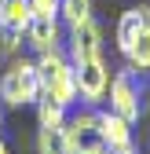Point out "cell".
<instances>
[{
    "instance_id": "obj_7",
    "label": "cell",
    "mask_w": 150,
    "mask_h": 154,
    "mask_svg": "<svg viewBox=\"0 0 150 154\" xmlns=\"http://www.w3.org/2000/svg\"><path fill=\"white\" fill-rule=\"evenodd\" d=\"M26 44L37 55L62 48V22H59V15H33L29 26H26Z\"/></svg>"
},
{
    "instance_id": "obj_3",
    "label": "cell",
    "mask_w": 150,
    "mask_h": 154,
    "mask_svg": "<svg viewBox=\"0 0 150 154\" xmlns=\"http://www.w3.org/2000/svg\"><path fill=\"white\" fill-rule=\"evenodd\" d=\"M40 99V81H37L33 59H11L0 73V103L4 106H29Z\"/></svg>"
},
{
    "instance_id": "obj_15",
    "label": "cell",
    "mask_w": 150,
    "mask_h": 154,
    "mask_svg": "<svg viewBox=\"0 0 150 154\" xmlns=\"http://www.w3.org/2000/svg\"><path fill=\"white\" fill-rule=\"evenodd\" d=\"M33 15H59V0H29Z\"/></svg>"
},
{
    "instance_id": "obj_11",
    "label": "cell",
    "mask_w": 150,
    "mask_h": 154,
    "mask_svg": "<svg viewBox=\"0 0 150 154\" xmlns=\"http://www.w3.org/2000/svg\"><path fill=\"white\" fill-rule=\"evenodd\" d=\"M124 63L128 66H132V70H139V73H150V29H143L139 37H136V41L132 44H128L124 51Z\"/></svg>"
},
{
    "instance_id": "obj_9",
    "label": "cell",
    "mask_w": 150,
    "mask_h": 154,
    "mask_svg": "<svg viewBox=\"0 0 150 154\" xmlns=\"http://www.w3.org/2000/svg\"><path fill=\"white\" fill-rule=\"evenodd\" d=\"M29 0H0V29L4 33H15V37H26V26H29Z\"/></svg>"
},
{
    "instance_id": "obj_6",
    "label": "cell",
    "mask_w": 150,
    "mask_h": 154,
    "mask_svg": "<svg viewBox=\"0 0 150 154\" xmlns=\"http://www.w3.org/2000/svg\"><path fill=\"white\" fill-rule=\"evenodd\" d=\"M66 55H70V63H81V59H95V55H103V26L95 22V18H84V22L70 26Z\"/></svg>"
},
{
    "instance_id": "obj_1",
    "label": "cell",
    "mask_w": 150,
    "mask_h": 154,
    "mask_svg": "<svg viewBox=\"0 0 150 154\" xmlns=\"http://www.w3.org/2000/svg\"><path fill=\"white\" fill-rule=\"evenodd\" d=\"M37 81H40V95H48V99H55L59 106H73L77 103V77H73V63L70 55L62 48L55 51H44L37 55Z\"/></svg>"
},
{
    "instance_id": "obj_16",
    "label": "cell",
    "mask_w": 150,
    "mask_h": 154,
    "mask_svg": "<svg viewBox=\"0 0 150 154\" xmlns=\"http://www.w3.org/2000/svg\"><path fill=\"white\" fill-rule=\"evenodd\" d=\"M106 154H136V147H106Z\"/></svg>"
},
{
    "instance_id": "obj_17",
    "label": "cell",
    "mask_w": 150,
    "mask_h": 154,
    "mask_svg": "<svg viewBox=\"0 0 150 154\" xmlns=\"http://www.w3.org/2000/svg\"><path fill=\"white\" fill-rule=\"evenodd\" d=\"M0 154H8V147H4V140H0Z\"/></svg>"
},
{
    "instance_id": "obj_12",
    "label": "cell",
    "mask_w": 150,
    "mask_h": 154,
    "mask_svg": "<svg viewBox=\"0 0 150 154\" xmlns=\"http://www.w3.org/2000/svg\"><path fill=\"white\" fill-rule=\"evenodd\" d=\"M66 118H70V110L59 106L55 99H48V95L37 99V125H40V128H62Z\"/></svg>"
},
{
    "instance_id": "obj_8",
    "label": "cell",
    "mask_w": 150,
    "mask_h": 154,
    "mask_svg": "<svg viewBox=\"0 0 150 154\" xmlns=\"http://www.w3.org/2000/svg\"><path fill=\"white\" fill-rule=\"evenodd\" d=\"M143 29H150V4H139V8L121 11L117 29H114V33H117V51H124V48L143 33Z\"/></svg>"
},
{
    "instance_id": "obj_10",
    "label": "cell",
    "mask_w": 150,
    "mask_h": 154,
    "mask_svg": "<svg viewBox=\"0 0 150 154\" xmlns=\"http://www.w3.org/2000/svg\"><path fill=\"white\" fill-rule=\"evenodd\" d=\"M99 132L106 147H132V121H124L114 110H99Z\"/></svg>"
},
{
    "instance_id": "obj_5",
    "label": "cell",
    "mask_w": 150,
    "mask_h": 154,
    "mask_svg": "<svg viewBox=\"0 0 150 154\" xmlns=\"http://www.w3.org/2000/svg\"><path fill=\"white\" fill-rule=\"evenodd\" d=\"M73 77H77V103L99 106L106 99V92H110V70L103 63V55L73 63Z\"/></svg>"
},
{
    "instance_id": "obj_18",
    "label": "cell",
    "mask_w": 150,
    "mask_h": 154,
    "mask_svg": "<svg viewBox=\"0 0 150 154\" xmlns=\"http://www.w3.org/2000/svg\"><path fill=\"white\" fill-rule=\"evenodd\" d=\"M0 125H4V110H0Z\"/></svg>"
},
{
    "instance_id": "obj_14",
    "label": "cell",
    "mask_w": 150,
    "mask_h": 154,
    "mask_svg": "<svg viewBox=\"0 0 150 154\" xmlns=\"http://www.w3.org/2000/svg\"><path fill=\"white\" fill-rule=\"evenodd\" d=\"M37 150H40V154H66L62 128H40V136H37Z\"/></svg>"
},
{
    "instance_id": "obj_2",
    "label": "cell",
    "mask_w": 150,
    "mask_h": 154,
    "mask_svg": "<svg viewBox=\"0 0 150 154\" xmlns=\"http://www.w3.org/2000/svg\"><path fill=\"white\" fill-rule=\"evenodd\" d=\"M106 99H110V110H114V114H121L124 121L136 125L143 114L150 110V81H146V73H139L132 66L117 70L114 77H110Z\"/></svg>"
},
{
    "instance_id": "obj_4",
    "label": "cell",
    "mask_w": 150,
    "mask_h": 154,
    "mask_svg": "<svg viewBox=\"0 0 150 154\" xmlns=\"http://www.w3.org/2000/svg\"><path fill=\"white\" fill-rule=\"evenodd\" d=\"M66 154H106V140L99 132V110H77L62 125Z\"/></svg>"
},
{
    "instance_id": "obj_13",
    "label": "cell",
    "mask_w": 150,
    "mask_h": 154,
    "mask_svg": "<svg viewBox=\"0 0 150 154\" xmlns=\"http://www.w3.org/2000/svg\"><path fill=\"white\" fill-rule=\"evenodd\" d=\"M84 18H92V0H59V22L66 29L84 22Z\"/></svg>"
}]
</instances>
